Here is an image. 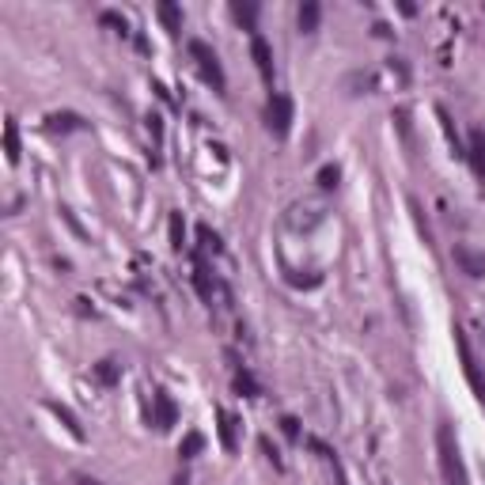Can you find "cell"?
<instances>
[{
    "label": "cell",
    "mask_w": 485,
    "mask_h": 485,
    "mask_svg": "<svg viewBox=\"0 0 485 485\" xmlns=\"http://www.w3.org/2000/svg\"><path fill=\"white\" fill-rule=\"evenodd\" d=\"M455 349H459V360H463V376H466V383L474 387V394L485 402V376H482V368H478V357H474V349H470V342H466V334L455 326Z\"/></svg>",
    "instance_id": "cell-3"
},
{
    "label": "cell",
    "mask_w": 485,
    "mask_h": 485,
    "mask_svg": "<svg viewBox=\"0 0 485 485\" xmlns=\"http://www.w3.org/2000/svg\"><path fill=\"white\" fill-rule=\"evenodd\" d=\"M236 391H239V394H247V398H258V383H254V376H250L247 368L236 371Z\"/></svg>",
    "instance_id": "cell-19"
},
{
    "label": "cell",
    "mask_w": 485,
    "mask_h": 485,
    "mask_svg": "<svg viewBox=\"0 0 485 485\" xmlns=\"http://www.w3.org/2000/svg\"><path fill=\"white\" fill-rule=\"evenodd\" d=\"M466 159H470V167L485 179V133H482V129H474V133H470V144H466Z\"/></svg>",
    "instance_id": "cell-10"
},
{
    "label": "cell",
    "mask_w": 485,
    "mask_h": 485,
    "mask_svg": "<svg viewBox=\"0 0 485 485\" xmlns=\"http://www.w3.org/2000/svg\"><path fill=\"white\" fill-rule=\"evenodd\" d=\"M171 485H190V482H186V474H179V478H175Z\"/></svg>",
    "instance_id": "cell-26"
},
{
    "label": "cell",
    "mask_w": 485,
    "mask_h": 485,
    "mask_svg": "<svg viewBox=\"0 0 485 485\" xmlns=\"http://www.w3.org/2000/svg\"><path fill=\"white\" fill-rule=\"evenodd\" d=\"M216 432H220L224 451H236L239 448V440H236V417H231L228 409H216Z\"/></svg>",
    "instance_id": "cell-8"
},
{
    "label": "cell",
    "mask_w": 485,
    "mask_h": 485,
    "mask_svg": "<svg viewBox=\"0 0 485 485\" xmlns=\"http://www.w3.org/2000/svg\"><path fill=\"white\" fill-rule=\"evenodd\" d=\"M80 125H84L80 114H50V129H58V133H64V129H80Z\"/></svg>",
    "instance_id": "cell-20"
},
{
    "label": "cell",
    "mask_w": 485,
    "mask_h": 485,
    "mask_svg": "<svg viewBox=\"0 0 485 485\" xmlns=\"http://www.w3.org/2000/svg\"><path fill=\"white\" fill-rule=\"evenodd\" d=\"M193 288H197L201 300H213V277H209V270H205L201 258H193Z\"/></svg>",
    "instance_id": "cell-13"
},
{
    "label": "cell",
    "mask_w": 485,
    "mask_h": 485,
    "mask_svg": "<svg viewBox=\"0 0 485 485\" xmlns=\"http://www.w3.org/2000/svg\"><path fill=\"white\" fill-rule=\"evenodd\" d=\"M99 19H103V23H107V27H118V30H121V35H125V27H129V23H125V15H121V12H103V15H99Z\"/></svg>",
    "instance_id": "cell-23"
},
{
    "label": "cell",
    "mask_w": 485,
    "mask_h": 485,
    "mask_svg": "<svg viewBox=\"0 0 485 485\" xmlns=\"http://www.w3.org/2000/svg\"><path fill=\"white\" fill-rule=\"evenodd\" d=\"M197 236H201V242H205L209 250H220V239H216V231L209 228V224H201V228H197Z\"/></svg>",
    "instance_id": "cell-24"
},
{
    "label": "cell",
    "mask_w": 485,
    "mask_h": 485,
    "mask_svg": "<svg viewBox=\"0 0 485 485\" xmlns=\"http://www.w3.org/2000/svg\"><path fill=\"white\" fill-rule=\"evenodd\" d=\"M186 242V224H182V213H171V247L182 250Z\"/></svg>",
    "instance_id": "cell-21"
},
{
    "label": "cell",
    "mask_w": 485,
    "mask_h": 485,
    "mask_svg": "<svg viewBox=\"0 0 485 485\" xmlns=\"http://www.w3.org/2000/svg\"><path fill=\"white\" fill-rule=\"evenodd\" d=\"M436 459H440L443 485H466V466H463V455H459V440L448 421L436 425Z\"/></svg>",
    "instance_id": "cell-1"
},
{
    "label": "cell",
    "mask_w": 485,
    "mask_h": 485,
    "mask_svg": "<svg viewBox=\"0 0 485 485\" xmlns=\"http://www.w3.org/2000/svg\"><path fill=\"white\" fill-rule=\"evenodd\" d=\"M190 58L197 61V69H201V76L209 80V84L216 87V91H224L228 87V80H224V69H220V58H216V50L209 42H201V38H193L190 42Z\"/></svg>",
    "instance_id": "cell-2"
},
{
    "label": "cell",
    "mask_w": 485,
    "mask_h": 485,
    "mask_svg": "<svg viewBox=\"0 0 485 485\" xmlns=\"http://www.w3.org/2000/svg\"><path fill=\"white\" fill-rule=\"evenodd\" d=\"M231 15H236L250 35H258V27H254V23H258V4H231Z\"/></svg>",
    "instance_id": "cell-17"
},
{
    "label": "cell",
    "mask_w": 485,
    "mask_h": 485,
    "mask_svg": "<svg viewBox=\"0 0 485 485\" xmlns=\"http://www.w3.org/2000/svg\"><path fill=\"white\" fill-rule=\"evenodd\" d=\"M436 118H440V125H443V136L451 141V148H455V156H466V144L459 141V129H455V121H451V114L443 107H436Z\"/></svg>",
    "instance_id": "cell-12"
},
{
    "label": "cell",
    "mask_w": 485,
    "mask_h": 485,
    "mask_svg": "<svg viewBox=\"0 0 485 485\" xmlns=\"http://www.w3.org/2000/svg\"><path fill=\"white\" fill-rule=\"evenodd\" d=\"M118 379H121V368L114 360H99V364H95V383H99V387H114Z\"/></svg>",
    "instance_id": "cell-16"
},
{
    "label": "cell",
    "mask_w": 485,
    "mask_h": 485,
    "mask_svg": "<svg viewBox=\"0 0 485 485\" xmlns=\"http://www.w3.org/2000/svg\"><path fill=\"white\" fill-rule=\"evenodd\" d=\"M337 179H342V171H337L334 164H326V167L319 171V186H322V190H334V186H337Z\"/></svg>",
    "instance_id": "cell-22"
},
{
    "label": "cell",
    "mask_w": 485,
    "mask_h": 485,
    "mask_svg": "<svg viewBox=\"0 0 485 485\" xmlns=\"http://www.w3.org/2000/svg\"><path fill=\"white\" fill-rule=\"evenodd\" d=\"M319 19H322L319 0H303V4H300V15H296L300 30H303V35H315V30H319Z\"/></svg>",
    "instance_id": "cell-9"
},
{
    "label": "cell",
    "mask_w": 485,
    "mask_h": 485,
    "mask_svg": "<svg viewBox=\"0 0 485 485\" xmlns=\"http://www.w3.org/2000/svg\"><path fill=\"white\" fill-rule=\"evenodd\" d=\"M459 262V270L466 273V277H485V250H470V247H455L451 250Z\"/></svg>",
    "instance_id": "cell-7"
},
{
    "label": "cell",
    "mask_w": 485,
    "mask_h": 485,
    "mask_svg": "<svg viewBox=\"0 0 485 485\" xmlns=\"http://www.w3.org/2000/svg\"><path fill=\"white\" fill-rule=\"evenodd\" d=\"M250 58H254L265 84H273V50H270V42H265L262 35H250Z\"/></svg>",
    "instance_id": "cell-6"
},
{
    "label": "cell",
    "mask_w": 485,
    "mask_h": 485,
    "mask_svg": "<svg viewBox=\"0 0 485 485\" xmlns=\"http://www.w3.org/2000/svg\"><path fill=\"white\" fill-rule=\"evenodd\" d=\"M4 156L8 164H19V125H15V118L4 121Z\"/></svg>",
    "instance_id": "cell-11"
},
{
    "label": "cell",
    "mask_w": 485,
    "mask_h": 485,
    "mask_svg": "<svg viewBox=\"0 0 485 485\" xmlns=\"http://www.w3.org/2000/svg\"><path fill=\"white\" fill-rule=\"evenodd\" d=\"M281 432H285L288 440H300V421H296V417H281Z\"/></svg>",
    "instance_id": "cell-25"
},
{
    "label": "cell",
    "mask_w": 485,
    "mask_h": 485,
    "mask_svg": "<svg viewBox=\"0 0 485 485\" xmlns=\"http://www.w3.org/2000/svg\"><path fill=\"white\" fill-rule=\"evenodd\" d=\"M50 414H53V417H58V421H61L64 428H69V432H72V436H76V440H84V428H80V421H76V414H72V409H69V406H61V402H50Z\"/></svg>",
    "instance_id": "cell-14"
},
{
    "label": "cell",
    "mask_w": 485,
    "mask_h": 485,
    "mask_svg": "<svg viewBox=\"0 0 485 485\" xmlns=\"http://www.w3.org/2000/svg\"><path fill=\"white\" fill-rule=\"evenodd\" d=\"M175 421H179V406H175V398L167 391H156L152 394V425H156L159 432H167Z\"/></svg>",
    "instance_id": "cell-5"
},
{
    "label": "cell",
    "mask_w": 485,
    "mask_h": 485,
    "mask_svg": "<svg viewBox=\"0 0 485 485\" xmlns=\"http://www.w3.org/2000/svg\"><path fill=\"white\" fill-rule=\"evenodd\" d=\"M265 118H270V133L277 136H288V129H292V118H296V107L288 95H270V107H265Z\"/></svg>",
    "instance_id": "cell-4"
},
{
    "label": "cell",
    "mask_w": 485,
    "mask_h": 485,
    "mask_svg": "<svg viewBox=\"0 0 485 485\" xmlns=\"http://www.w3.org/2000/svg\"><path fill=\"white\" fill-rule=\"evenodd\" d=\"M156 15H159V23H164L171 35H179V30H182V12L175 4H167V0H164V4L156 8Z\"/></svg>",
    "instance_id": "cell-15"
},
{
    "label": "cell",
    "mask_w": 485,
    "mask_h": 485,
    "mask_svg": "<svg viewBox=\"0 0 485 485\" xmlns=\"http://www.w3.org/2000/svg\"><path fill=\"white\" fill-rule=\"evenodd\" d=\"M201 448H205V436H201V432H186V440L179 443V455L182 459H193Z\"/></svg>",
    "instance_id": "cell-18"
}]
</instances>
